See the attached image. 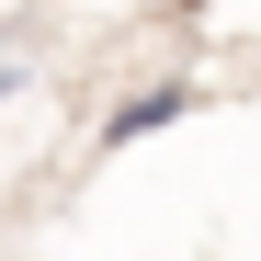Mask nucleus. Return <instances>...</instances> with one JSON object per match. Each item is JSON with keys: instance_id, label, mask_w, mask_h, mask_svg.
Wrapping results in <instances>:
<instances>
[{"instance_id": "nucleus-1", "label": "nucleus", "mask_w": 261, "mask_h": 261, "mask_svg": "<svg viewBox=\"0 0 261 261\" xmlns=\"http://www.w3.org/2000/svg\"><path fill=\"white\" fill-rule=\"evenodd\" d=\"M182 114H193L182 80H148V91H125V102L102 114V148H137V137H159V125H182Z\"/></svg>"}, {"instance_id": "nucleus-2", "label": "nucleus", "mask_w": 261, "mask_h": 261, "mask_svg": "<svg viewBox=\"0 0 261 261\" xmlns=\"http://www.w3.org/2000/svg\"><path fill=\"white\" fill-rule=\"evenodd\" d=\"M12 91H23V34L0 23V102H12Z\"/></svg>"}]
</instances>
